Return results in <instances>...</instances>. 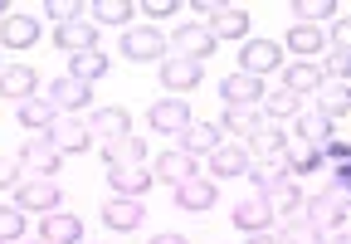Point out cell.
<instances>
[{
  "label": "cell",
  "instance_id": "cell-1",
  "mask_svg": "<svg viewBox=\"0 0 351 244\" xmlns=\"http://www.w3.org/2000/svg\"><path fill=\"white\" fill-rule=\"evenodd\" d=\"M346 206H351V200H346L341 191H317V195H307V225L327 239V234H337V230L346 225Z\"/></svg>",
  "mask_w": 351,
  "mask_h": 244
},
{
  "label": "cell",
  "instance_id": "cell-2",
  "mask_svg": "<svg viewBox=\"0 0 351 244\" xmlns=\"http://www.w3.org/2000/svg\"><path fill=\"white\" fill-rule=\"evenodd\" d=\"M171 49V39L156 29V25H137V29H122V54L132 64H161Z\"/></svg>",
  "mask_w": 351,
  "mask_h": 244
},
{
  "label": "cell",
  "instance_id": "cell-3",
  "mask_svg": "<svg viewBox=\"0 0 351 244\" xmlns=\"http://www.w3.org/2000/svg\"><path fill=\"white\" fill-rule=\"evenodd\" d=\"M15 210H39V215H54L64 210V191L54 176H34L25 186H15Z\"/></svg>",
  "mask_w": 351,
  "mask_h": 244
},
{
  "label": "cell",
  "instance_id": "cell-4",
  "mask_svg": "<svg viewBox=\"0 0 351 244\" xmlns=\"http://www.w3.org/2000/svg\"><path fill=\"white\" fill-rule=\"evenodd\" d=\"M171 45H176V54H181V59L205 64V59L215 54L219 39L210 34V25H205V20H191V25H176V39H171Z\"/></svg>",
  "mask_w": 351,
  "mask_h": 244
},
{
  "label": "cell",
  "instance_id": "cell-5",
  "mask_svg": "<svg viewBox=\"0 0 351 244\" xmlns=\"http://www.w3.org/2000/svg\"><path fill=\"white\" fill-rule=\"evenodd\" d=\"M200 78H205V64H195V59H181V54H166V59H161V88H166L171 98L200 88Z\"/></svg>",
  "mask_w": 351,
  "mask_h": 244
},
{
  "label": "cell",
  "instance_id": "cell-6",
  "mask_svg": "<svg viewBox=\"0 0 351 244\" xmlns=\"http://www.w3.org/2000/svg\"><path fill=\"white\" fill-rule=\"evenodd\" d=\"M263 93H269V88H263V78H254V73L234 69V73L219 78V98H225V108H258Z\"/></svg>",
  "mask_w": 351,
  "mask_h": 244
},
{
  "label": "cell",
  "instance_id": "cell-7",
  "mask_svg": "<svg viewBox=\"0 0 351 244\" xmlns=\"http://www.w3.org/2000/svg\"><path fill=\"white\" fill-rule=\"evenodd\" d=\"M263 200H269V210H274V220H307V195H302V186L288 176V181H278L274 191H263Z\"/></svg>",
  "mask_w": 351,
  "mask_h": 244
},
{
  "label": "cell",
  "instance_id": "cell-8",
  "mask_svg": "<svg viewBox=\"0 0 351 244\" xmlns=\"http://www.w3.org/2000/svg\"><path fill=\"white\" fill-rule=\"evenodd\" d=\"M44 98L54 103V112H59V117H78L88 103H93V88L64 73V78H54V84H49V93H44Z\"/></svg>",
  "mask_w": 351,
  "mask_h": 244
},
{
  "label": "cell",
  "instance_id": "cell-9",
  "mask_svg": "<svg viewBox=\"0 0 351 244\" xmlns=\"http://www.w3.org/2000/svg\"><path fill=\"white\" fill-rule=\"evenodd\" d=\"M278 69H283V49L274 45V39H249V45L239 49V73L263 78V73H278Z\"/></svg>",
  "mask_w": 351,
  "mask_h": 244
},
{
  "label": "cell",
  "instance_id": "cell-10",
  "mask_svg": "<svg viewBox=\"0 0 351 244\" xmlns=\"http://www.w3.org/2000/svg\"><path fill=\"white\" fill-rule=\"evenodd\" d=\"M44 137H49V142H54L64 156H78V151H88V147H93V127H88L83 117H54V127L44 132Z\"/></svg>",
  "mask_w": 351,
  "mask_h": 244
},
{
  "label": "cell",
  "instance_id": "cell-11",
  "mask_svg": "<svg viewBox=\"0 0 351 244\" xmlns=\"http://www.w3.org/2000/svg\"><path fill=\"white\" fill-rule=\"evenodd\" d=\"M147 122H152V132H171V137H181L195 117H191V103H186V98H161V103H152Z\"/></svg>",
  "mask_w": 351,
  "mask_h": 244
},
{
  "label": "cell",
  "instance_id": "cell-12",
  "mask_svg": "<svg viewBox=\"0 0 351 244\" xmlns=\"http://www.w3.org/2000/svg\"><path fill=\"white\" fill-rule=\"evenodd\" d=\"M54 45L73 59V54H88L98 49V20H69V25H54Z\"/></svg>",
  "mask_w": 351,
  "mask_h": 244
},
{
  "label": "cell",
  "instance_id": "cell-13",
  "mask_svg": "<svg viewBox=\"0 0 351 244\" xmlns=\"http://www.w3.org/2000/svg\"><path fill=\"white\" fill-rule=\"evenodd\" d=\"M152 176L166 181V186H181V181H191V176H200V171H195V156H191V151L171 147V151H161V156L152 161Z\"/></svg>",
  "mask_w": 351,
  "mask_h": 244
},
{
  "label": "cell",
  "instance_id": "cell-14",
  "mask_svg": "<svg viewBox=\"0 0 351 244\" xmlns=\"http://www.w3.org/2000/svg\"><path fill=\"white\" fill-rule=\"evenodd\" d=\"M59 161H64V151L49 142V137H29L25 147H20V167H29V171H39V176H54L59 171Z\"/></svg>",
  "mask_w": 351,
  "mask_h": 244
},
{
  "label": "cell",
  "instance_id": "cell-15",
  "mask_svg": "<svg viewBox=\"0 0 351 244\" xmlns=\"http://www.w3.org/2000/svg\"><path fill=\"white\" fill-rule=\"evenodd\" d=\"M283 45H288L293 59H302V64H317V59L327 54V39H322L317 25H288V39H283Z\"/></svg>",
  "mask_w": 351,
  "mask_h": 244
},
{
  "label": "cell",
  "instance_id": "cell-16",
  "mask_svg": "<svg viewBox=\"0 0 351 244\" xmlns=\"http://www.w3.org/2000/svg\"><path fill=\"white\" fill-rule=\"evenodd\" d=\"M142 220H147V206H142L137 195H112L108 206H103V225L108 230H137Z\"/></svg>",
  "mask_w": 351,
  "mask_h": 244
},
{
  "label": "cell",
  "instance_id": "cell-17",
  "mask_svg": "<svg viewBox=\"0 0 351 244\" xmlns=\"http://www.w3.org/2000/svg\"><path fill=\"white\" fill-rule=\"evenodd\" d=\"M39 239L44 244H83V220L73 210H54V215H44Z\"/></svg>",
  "mask_w": 351,
  "mask_h": 244
},
{
  "label": "cell",
  "instance_id": "cell-18",
  "mask_svg": "<svg viewBox=\"0 0 351 244\" xmlns=\"http://www.w3.org/2000/svg\"><path fill=\"white\" fill-rule=\"evenodd\" d=\"M34 39H39V15L15 10V15L0 20V45H5V49H29Z\"/></svg>",
  "mask_w": 351,
  "mask_h": 244
},
{
  "label": "cell",
  "instance_id": "cell-19",
  "mask_svg": "<svg viewBox=\"0 0 351 244\" xmlns=\"http://www.w3.org/2000/svg\"><path fill=\"white\" fill-rule=\"evenodd\" d=\"M34 88H39V73L29 64H5L0 69V98L25 103V98H34Z\"/></svg>",
  "mask_w": 351,
  "mask_h": 244
},
{
  "label": "cell",
  "instance_id": "cell-20",
  "mask_svg": "<svg viewBox=\"0 0 351 244\" xmlns=\"http://www.w3.org/2000/svg\"><path fill=\"white\" fill-rule=\"evenodd\" d=\"M108 186H112V195H147L152 186H156V176H152V167H112L108 171Z\"/></svg>",
  "mask_w": 351,
  "mask_h": 244
},
{
  "label": "cell",
  "instance_id": "cell-21",
  "mask_svg": "<svg viewBox=\"0 0 351 244\" xmlns=\"http://www.w3.org/2000/svg\"><path fill=\"white\" fill-rule=\"evenodd\" d=\"M88 127L103 137V147L108 142H122V137H132V112L127 108H98L93 117H88Z\"/></svg>",
  "mask_w": 351,
  "mask_h": 244
},
{
  "label": "cell",
  "instance_id": "cell-22",
  "mask_svg": "<svg viewBox=\"0 0 351 244\" xmlns=\"http://www.w3.org/2000/svg\"><path fill=\"white\" fill-rule=\"evenodd\" d=\"M263 127H269V117H263V108H225V117H219V132H234V137H258Z\"/></svg>",
  "mask_w": 351,
  "mask_h": 244
},
{
  "label": "cell",
  "instance_id": "cell-23",
  "mask_svg": "<svg viewBox=\"0 0 351 244\" xmlns=\"http://www.w3.org/2000/svg\"><path fill=\"white\" fill-rule=\"evenodd\" d=\"M15 117H20V127H29V132L39 137V132H49V127H54V117H59V112H54V103L44 98V93H34V98L15 103Z\"/></svg>",
  "mask_w": 351,
  "mask_h": 244
},
{
  "label": "cell",
  "instance_id": "cell-24",
  "mask_svg": "<svg viewBox=\"0 0 351 244\" xmlns=\"http://www.w3.org/2000/svg\"><path fill=\"white\" fill-rule=\"evenodd\" d=\"M215 39H244L249 34V10L244 5H215V15L205 20Z\"/></svg>",
  "mask_w": 351,
  "mask_h": 244
},
{
  "label": "cell",
  "instance_id": "cell-25",
  "mask_svg": "<svg viewBox=\"0 0 351 244\" xmlns=\"http://www.w3.org/2000/svg\"><path fill=\"white\" fill-rule=\"evenodd\" d=\"M176 206L181 210H215V181L210 176H191L176 186Z\"/></svg>",
  "mask_w": 351,
  "mask_h": 244
},
{
  "label": "cell",
  "instance_id": "cell-26",
  "mask_svg": "<svg viewBox=\"0 0 351 244\" xmlns=\"http://www.w3.org/2000/svg\"><path fill=\"white\" fill-rule=\"evenodd\" d=\"M234 225L249 230V234H263V230H274V210H269V200L263 195H249L234 206Z\"/></svg>",
  "mask_w": 351,
  "mask_h": 244
},
{
  "label": "cell",
  "instance_id": "cell-27",
  "mask_svg": "<svg viewBox=\"0 0 351 244\" xmlns=\"http://www.w3.org/2000/svg\"><path fill=\"white\" fill-rule=\"evenodd\" d=\"M103 161H108V171L112 167H147V142L132 132V137H122V142H108L103 147Z\"/></svg>",
  "mask_w": 351,
  "mask_h": 244
},
{
  "label": "cell",
  "instance_id": "cell-28",
  "mask_svg": "<svg viewBox=\"0 0 351 244\" xmlns=\"http://www.w3.org/2000/svg\"><path fill=\"white\" fill-rule=\"evenodd\" d=\"M210 171H215V181L219 176H249V151L234 147V142H219L210 151Z\"/></svg>",
  "mask_w": 351,
  "mask_h": 244
},
{
  "label": "cell",
  "instance_id": "cell-29",
  "mask_svg": "<svg viewBox=\"0 0 351 244\" xmlns=\"http://www.w3.org/2000/svg\"><path fill=\"white\" fill-rule=\"evenodd\" d=\"M278 73H283V88H288V93H298V98L322 88V69H317V64H302V59H293V64H283Z\"/></svg>",
  "mask_w": 351,
  "mask_h": 244
},
{
  "label": "cell",
  "instance_id": "cell-30",
  "mask_svg": "<svg viewBox=\"0 0 351 244\" xmlns=\"http://www.w3.org/2000/svg\"><path fill=\"white\" fill-rule=\"evenodd\" d=\"M283 167L288 176H302V171H317L322 167V147L302 142V137H288V151H283Z\"/></svg>",
  "mask_w": 351,
  "mask_h": 244
},
{
  "label": "cell",
  "instance_id": "cell-31",
  "mask_svg": "<svg viewBox=\"0 0 351 244\" xmlns=\"http://www.w3.org/2000/svg\"><path fill=\"white\" fill-rule=\"evenodd\" d=\"M176 142H181V151H191V156H210L219 147V127H215V122H191Z\"/></svg>",
  "mask_w": 351,
  "mask_h": 244
},
{
  "label": "cell",
  "instance_id": "cell-32",
  "mask_svg": "<svg viewBox=\"0 0 351 244\" xmlns=\"http://www.w3.org/2000/svg\"><path fill=\"white\" fill-rule=\"evenodd\" d=\"M69 78H78V84H88V88H93L98 78H108V54H103V49L73 54V59H69Z\"/></svg>",
  "mask_w": 351,
  "mask_h": 244
},
{
  "label": "cell",
  "instance_id": "cell-33",
  "mask_svg": "<svg viewBox=\"0 0 351 244\" xmlns=\"http://www.w3.org/2000/svg\"><path fill=\"white\" fill-rule=\"evenodd\" d=\"M317 112H322L327 122L346 117V112H351V88H346V84H322V88H317Z\"/></svg>",
  "mask_w": 351,
  "mask_h": 244
},
{
  "label": "cell",
  "instance_id": "cell-34",
  "mask_svg": "<svg viewBox=\"0 0 351 244\" xmlns=\"http://www.w3.org/2000/svg\"><path fill=\"white\" fill-rule=\"evenodd\" d=\"M263 117H269V122H293L298 112H302V98L298 93H288V88H278V93H263Z\"/></svg>",
  "mask_w": 351,
  "mask_h": 244
},
{
  "label": "cell",
  "instance_id": "cell-35",
  "mask_svg": "<svg viewBox=\"0 0 351 244\" xmlns=\"http://www.w3.org/2000/svg\"><path fill=\"white\" fill-rule=\"evenodd\" d=\"M244 151H254V156H263V161H278V156L288 151V137H283V127H274V122H269L258 137L244 142Z\"/></svg>",
  "mask_w": 351,
  "mask_h": 244
},
{
  "label": "cell",
  "instance_id": "cell-36",
  "mask_svg": "<svg viewBox=\"0 0 351 244\" xmlns=\"http://www.w3.org/2000/svg\"><path fill=\"white\" fill-rule=\"evenodd\" d=\"M293 127H298L293 137H302V142H313V147L332 142V122H327V117H322L317 108H313V112H298V117H293Z\"/></svg>",
  "mask_w": 351,
  "mask_h": 244
},
{
  "label": "cell",
  "instance_id": "cell-37",
  "mask_svg": "<svg viewBox=\"0 0 351 244\" xmlns=\"http://www.w3.org/2000/svg\"><path fill=\"white\" fill-rule=\"evenodd\" d=\"M249 176H254V186L263 195V191H274L278 181H288V167H283V156L278 161H249Z\"/></svg>",
  "mask_w": 351,
  "mask_h": 244
},
{
  "label": "cell",
  "instance_id": "cell-38",
  "mask_svg": "<svg viewBox=\"0 0 351 244\" xmlns=\"http://www.w3.org/2000/svg\"><path fill=\"white\" fill-rule=\"evenodd\" d=\"M88 15H98V25H127L137 5L132 0H98V5H88Z\"/></svg>",
  "mask_w": 351,
  "mask_h": 244
},
{
  "label": "cell",
  "instance_id": "cell-39",
  "mask_svg": "<svg viewBox=\"0 0 351 244\" xmlns=\"http://www.w3.org/2000/svg\"><path fill=\"white\" fill-rule=\"evenodd\" d=\"M317 69H322V84H346V78H351V54L327 49V54L317 59Z\"/></svg>",
  "mask_w": 351,
  "mask_h": 244
},
{
  "label": "cell",
  "instance_id": "cell-40",
  "mask_svg": "<svg viewBox=\"0 0 351 244\" xmlns=\"http://www.w3.org/2000/svg\"><path fill=\"white\" fill-rule=\"evenodd\" d=\"M39 15H49L54 25H69V20H88V5H78V0H44Z\"/></svg>",
  "mask_w": 351,
  "mask_h": 244
},
{
  "label": "cell",
  "instance_id": "cell-41",
  "mask_svg": "<svg viewBox=\"0 0 351 244\" xmlns=\"http://www.w3.org/2000/svg\"><path fill=\"white\" fill-rule=\"evenodd\" d=\"M288 15H302V25H317V20L337 15V0H293Z\"/></svg>",
  "mask_w": 351,
  "mask_h": 244
},
{
  "label": "cell",
  "instance_id": "cell-42",
  "mask_svg": "<svg viewBox=\"0 0 351 244\" xmlns=\"http://www.w3.org/2000/svg\"><path fill=\"white\" fill-rule=\"evenodd\" d=\"M15 239H25V210L0 206V244H15Z\"/></svg>",
  "mask_w": 351,
  "mask_h": 244
},
{
  "label": "cell",
  "instance_id": "cell-43",
  "mask_svg": "<svg viewBox=\"0 0 351 244\" xmlns=\"http://www.w3.org/2000/svg\"><path fill=\"white\" fill-rule=\"evenodd\" d=\"M278 239H283V244H322V234L307 225V220H288V225L278 230Z\"/></svg>",
  "mask_w": 351,
  "mask_h": 244
},
{
  "label": "cell",
  "instance_id": "cell-44",
  "mask_svg": "<svg viewBox=\"0 0 351 244\" xmlns=\"http://www.w3.org/2000/svg\"><path fill=\"white\" fill-rule=\"evenodd\" d=\"M20 186V156H0V191Z\"/></svg>",
  "mask_w": 351,
  "mask_h": 244
},
{
  "label": "cell",
  "instance_id": "cell-45",
  "mask_svg": "<svg viewBox=\"0 0 351 244\" xmlns=\"http://www.w3.org/2000/svg\"><path fill=\"white\" fill-rule=\"evenodd\" d=\"M137 10L152 15V20H161V15H176V10H181V0H142Z\"/></svg>",
  "mask_w": 351,
  "mask_h": 244
},
{
  "label": "cell",
  "instance_id": "cell-46",
  "mask_svg": "<svg viewBox=\"0 0 351 244\" xmlns=\"http://www.w3.org/2000/svg\"><path fill=\"white\" fill-rule=\"evenodd\" d=\"M332 49H341V54H351V15L332 25Z\"/></svg>",
  "mask_w": 351,
  "mask_h": 244
},
{
  "label": "cell",
  "instance_id": "cell-47",
  "mask_svg": "<svg viewBox=\"0 0 351 244\" xmlns=\"http://www.w3.org/2000/svg\"><path fill=\"white\" fill-rule=\"evenodd\" d=\"M249 244H283V239H278V230H263V234H254Z\"/></svg>",
  "mask_w": 351,
  "mask_h": 244
},
{
  "label": "cell",
  "instance_id": "cell-48",
  "mask_svg": "<svg viewBox=\"0 0 351 244\" xmlns=\"http://www.w3.org/2000/svg\"><path fill=\"white\" fill-rule=\"evenodd\" d=\"M152 244H191L186 234H152Z\"/></svg>",
  "mask_w": 351,
  "mask_h": 244
},
{
  "label": "cell",
  "instance_id": "cell-49",
  "mask_svg": "<svg viewBox=\"0 0 351 244\" xmlns=\"http://www.w3.org/2000/svg\"><path fill=\"white\" fill-rule=\"evenodd\" d=\"M327 244H351V230H337V234H332Z\"/></svg>",
  "mask_w": 351,
  "mask_h": 244
},
{
  "label": "cell",
  "instance_id": "cell-50",
  "mask_svg": "<svg viewBox=\"0 0 351 244\" xmlns=\"http://www.w3.org/2000/svg\"><path fill=\"white\" fill-rule=\"evenodd\" d=\"M15 244H44V239H15Z\"/></svg>",
  "mask_w": 351,
  "mask_h": 244
},
{
  "label": "cell",
  "instance_id": "cell-51",
  "mask_svg": "<svg viewBox=\"0 0 351 244\" xmlns=\"http://www.w3.org/2000/svg\"><path fill=\"white\" fill-rule=\"evenodd\" d=\"M346 200H351V191H346Z\"/></svg>",
  "mask_w": 351,
  "mask_h": 244
},
{
  "label": "cell",
  "instance_id": "cell-52",
  "mask_svg": "<svg viewBox=\"0 0 351 244\" xmlns=\"http://www.w3.org/2000/svg\"><path fill=\"white\" fill-rule=\"evenodd\" d=\"M0 69H5V64H0Z\"/></svg>",
  "mask_w": 351,
  "mask_h": 244
}]
</instances>
